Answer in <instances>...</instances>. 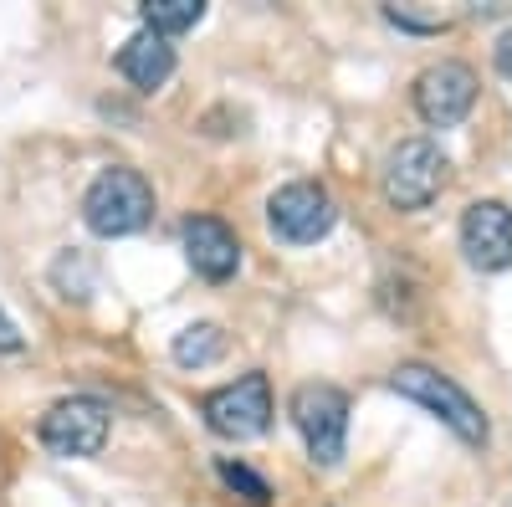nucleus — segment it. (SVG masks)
<instances>
[{"mask_svg": "<svg viewBox=\"0 0 512 507\" xmlns=\"http://www.w3.org/2000/svg\"><path fill=\"white\" fill-rule=\"evenodd\" d=\"M21 344H26V338H21V328L11 323V313H6V308H0V354H16Z\"/></svg>", "mask_w": 512, "mask_h": 507, "instance_id": "nucleus-15", "label": "nucleus"}, {"mask_svg": "<svg viewBox=\"0 0 512 507\" xmlns=\"http://www.w3.org/2000/svg\"><path fill=\"white\" fill-rule=\"evenodd\" d=\"M226 354V333L216 323H190L180 338H175V364L180 369H205Z\"/></svg>", "mask_w": 512, "mask_h": 507, "instance_id": "nucleus-13", "label": "nucleus"}, {"mask_svg": "<svg viewBox=\"0 0 512 507\" xmlns=\"http://www.w3.org/2000/svg\"><path fill=\"white\" fill-rule=\"evenodd\" d=\"M390 385H395V395L415 400L420 410H431L441 426L456 431L466 446H487V436H492L487 415H482V405L466 395L451 374H441V369H431V364H400V369L390 374Z\"/></svg>", "mask_w": 512, "mask_h": 507, "instance_id": "nucleus-2", "label": "nucleus"}, {"mask_svg": "<svg viewBox=\"0 0 512 507\" xmlns=\"http://www.w3.org/2000/svg\"><path fill=\"white\" fill-rule=\"evenodd\" d=\"M108 426H113V415L103 400L93 395H72V400H57L47 415H41V446H47L52 456L62 461H82V456H98L108 446Z\"/></svg>", "mask_w": 512, "mask_h": 507, "instance_id": "nucleus-5", "label": "nucleus"}, {"mask_svg": "<svg viewBox=\"0 0 512 507\" xmlns=\"http://www.w3.org/2000/svg\"><path fill=\"white\" fill-rule=\"evenodd\" d=\"M461 251L477 272H507L512 267V210L502 200H477L461 216Z\"/></svg>", "mask_w": 512, "mask_h": 507, "instance_id": "nucleus-9", "label": "nucleus"}, {"mask_svg": "<svg viewBox=\"0 0 512 507\" xmlns=\"http://www.w3.org/2000/svg\"><path fill=\"white\" fill-rule=\"evenodd\" d=\"M216 477L236 492V497H246V502H256V507H267L272 502V487L262 482V477H256L251 467H246V461H231V456H221L216 461Z\"/></svg>", "mask_w": 512, "mask_h": 507, "instance_id": "nucleus-14", "label": "nucleus"}, {"mask_svg": "<svg viewBox=\"0 0 512 507\" xmlns=\"http://www.w3.org/2000/svg\"><path fill=\"white\" fill-rule=\"evenodd\" d=\"M113 67L134 82L139 93H159L164 82L175 77V47H169L164 36H154V31H134V36L118 47Z\"/></svg>", "mask_w": 512, "mask_h": 507, "instance_id": "nucleus-11", "label": "nucleus"}, {"mask_svg": "<svg viewBox=\"0 0 512 507\" xmlns=\"http://www.w3.org/2000/svg\"><path fill=\"white\" fill-rule=\"evenodd\" d=\"M292 426L318 467H338L349 441V395L338 385H323V379H308L292 395Z\"/></svg>", "mask_w": 512, "mask_h": 507, "instance_id": "nucleus-3", "label": "nucleus"}, {"mask_svg": "<svg viewBox=\"0 0 512 507\" xmlns=\"http://www.w3.org/2000/svg\"><path fill=\"white\" fill-rule=\"evenodd\" d=\"M497 67H502V77H512V36L497 41Z\"/></svg>", "mask_w": 512, "mask_h": 507, "instance_id": "nucleus-16", "label": "nucleus"}, {"mask_svg": "<svg viewBox=\"0 0 512 507\" xmlns=\"http://www.w3.org/2000/svg\"><path fill=\"white\" fill-rule=\"evenodd\" d=\"M180 241H185V262H190L205 282L236 277V267H241V241H236V231H231L226 221H216V216H190V221L180 226Z\"/></svg>", "mask_w": 512, "mask_h": 507, "instance_id": "nucleus-10", "label": "nucleus"}, {"mask_svg": "<svg viewBox=\"0 0 512 507\" xmlns=\"http://www.w3.org/2000/svg\"><path fill=\"white\" fill-rule=\"evenodd\" d=\"M446 154L431 144V139H405L390 149V159H384V200H390L395 210H425L441 190H446Z\"/></svg>", "mask_w": 512, "mask_h": 507, "instance_id": "nucleus-4", "label": "nucleus"}, {"mask_svg": "<svg viewBox=\"0 0 512 507\" xmlns=\"http://www.w3.org/2000/svg\"><path fill=\"white\" fill-rule=\"evenodd\" d=\"M200 410H205V426L216 436L256 441L272 426V385H267V374H241V379H231V385L210 390L200 400Z\"/></svg>", "mask_w": 512, "mask_h": 507, "instance_id": "nucleus-6", "label": "nucleus"}, {"mask_svg": "<svg viewBox=\"0 0 512 507\" xmlns=\"http://www.w3.org/2000/svg\"><path fill=\"white\" fill-rule=\"evenodd\" d=\"M82 221H88V231L103 236V241L134 236L154 221V185L139 175V169L108 164L88 185V195H82Z\"/></svg>", "mask_w": 512, "mask_h": 507, "instance_id": "nucleus-1", "label": "nucleus"}, {"mask_svg": "<svg viewBox=\"0 0 512 507\" xmlns=\"http://www.w3.org/2000/svg\"><path fill=\"white\" fill-rule=\"evenodd\" d=\"M267 221L277 231V241L287 246H313L338 226V205L318 180H292L267 200Z\"/></svg>", "mask_w": 512, "mask_h": 507, "instance_id": "nucleus-7", "label": "nucleus"}, {"mask_svg": "<svg viewBox=\"0 0 512 507\" xmlns=\"http://www.w3.org/2000/svg\"><path fill=\"white\" fill-rule=\"evenodd\" d=\"M477 108V72L466 62H436L415 77V113L431 129H456Z\"/></svg>", "mask_w": 512, "mask_h": 507, "instance_id": "nucleus-8", "label": "nucleus"}, {"mask_svg": "<svg viewBox=\"0 0 512 507\" xmlns=\"http://www.w3.org/2000/svg\"><path fill=\"white\" fill-rule=\"evenodd\" d=\"M144 31L154 36H180V31H195L205 21V0H144Z\"/></svg>", "mask_w": 512, "mask_h": 507, "instance_id": "nucleus-12", "label": "nucleus"}]
</instances>
